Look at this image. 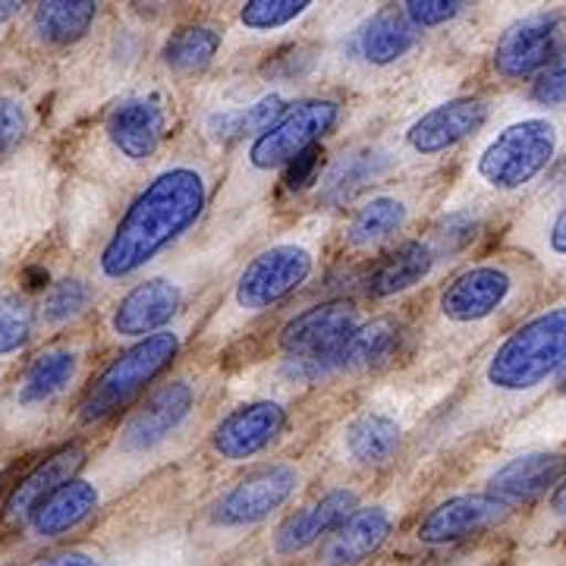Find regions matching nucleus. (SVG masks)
<instances>
[{"label": "nucleus", "instance_id": "f257e3e1", "mask_svg": "<svg viewBox=\"0 0 566 566\" xmlns=\"http://www.w3.org/2000/svg\"><path fill=\"white\" fill-rule=\"evenodd\" d=\"M566 371V300L535 308L479 359L465 397L434 428V444L450 447L504 422L538 400Z\"/></svg>", "mask_w": 566, "mask_h": 566}, {"label": "nucleus", "instance_id": "7ed1b4c3", "mask_svg": "<svg viewBox=\"0 0 566 566\" xmlns=\"http://www.w3.org/2000/svg\"><path fill=\"white\" fill-rule=\"evenodd\" d=\"M327 230V218H312L300 227V233L293 230L290 237L259 249L205 324V344H227L243 331V324L262 318L264 312L277 308L296 290H303L318 268Z\"/></svg>", "mask_w": 566, "mask_h": 566}, {"label": "nucleus", "instance_id": "72a5a7b5", "mask_svg": "<svg viewBox=\"0 0 566 566\" xmlns=\"http://www.w3.org/2000/svg\"><path fill=\"white\" fill-rule=\"evenodd\" d=\"M312 7L315 3H305V0H249L240 10V22L252 32H277L303 20Z\"/></svg>", "mask_w": 566, "mask_h": 566}, {"label": "nucleus", "instance_id": "ddd939ff", "mask_svg": "<svg viewBox=\"0 0 566 566\" xmlns=\"http://www.w3.org/2000/svg\"><path fill=\"white\" fill-rule=\"evenodd\" d=\"M491 120L488 98H453L424 111L422 117L406 126L403 148L412 158H434L457 148L460 142L472 139Z\"/></svg>", "mask_w": 566, "mask_h": 566}, {"label": "nucleus", "instance_id": "c756f323", "mask_svg": "<svg viewBox=\"0 0 566 566\" xmlns=\"http://www.w3.org/2000/svg\"><path fill=\"white\" fill-rule=\"evenodd\" d=\"M221 41V29L211 25V22L182 25V29H177V32L167 39V44H164V66H167L170 73H177V76L202 73L205 66H211V61L218 57Z\"/></svg>", "mask_w": 566, "mask_h": 566}, {"label": "nucleus", "instance_id": "9b49d317", "mask_svg": "<svg viewBox=\"0 0 566 566\" xmlns=\"http://www.w3.org/2000/svg\"><path fill=\"white\" fill-rule=\"evenodd\" d=\"M566 51V17L557 10L528 13L513 25H506L494 41L491 66L506 82L535 80Z\"/></svg>", "mask_w": 566, "mask_h": 566}, {"label": "nucleus", "instance_id": "473e14b6", "mask_svg": "<svg viewBox=\"0 0 566 566\" xmlns=\"http://www.w3.org/2000/svg\"><path fill=\"white\" fill-rule=\"evenodd\" d=\"M39 327V305H32L20 293L0 296V363L20 356L32 344Z\"/></svg>", "mask_w": 566, "mask_h": 566}, {"label": "nucleus", "instance_id": "f8f14e48", "mask_svg": "<svg viewBox=\"0 0 566 566\" xmlns=\"http://www.w3.org/2000/svg\"><path fill=\"white\" fill-rule=\"evenodd\" d=\"M186 296H189V277L180 274L145 277L117 300V305L111 308L107 327L117 340L139 344L158 331H167V324L180 315Z\"/></svg>", "mask_w": 566, "mask_h": 566}, {"label": "nucleus", "instance_id": "58836bf2", "mask_svg": "<svg viewBox=\"0 0 566 566\" xmlns=\"http://www.w3.org/2000/svg\"><path fill=\"white\" fill-rule=\"evenodd\" d=\"M545 520L551 526H566V479L551 491L545 504Z\"/></svg>", "mask_w": 566, "mask_h": 566}, {"label": "nucleus", "instance_id": "e433bc0d", "mask_svg": "<svg viewBox=\"0 0 566 566\" xmlns=\"http://www.w3.org/2000/svg\"><path fill=\"white\" fill-rule=\"evenodd\" d=\"M29 133V114L17 98H0V161L20 148Z\"/></svg>", "mask_w": 566, "mask_h": 566}, {"label": "nucleus", "instance_id": "b1692460", "mask_svg": "<svg viewBox=\"0 0 566 566\" xmlns=\"http://www.w3.org/2000/svg\"><path fill=\"white\" fill-rule=\"evenodd\" d=\"M406 327L397 315H378L371 322H363L356 327V334L340 346V353L334 356V378L349 375H371L378 368H385L397 359V353L403 349Z\"/></svg>", "mask_w": 566, "mask_h": 566}, {"label": "nucleus", "instance_id": "aec40b11", "mask_svg": "<svg viewBox=\"0 0 566 566\" xmlns=\"http://www.w3.org/2000/svg\"><path fill=\"white\" fill-rule=\"evenodd\" d=\"M397 526V506L365 504L337 528L318 554V566H356L375 557Z\"/></svg>", "mask_w": 566, "mask_h": 566}, {"label": "nucleus", "instance_id": "2eb2a0df", "mask_svg": "<svg viewBox=\"0 0 566 566\" xmlns=\"http://www.w3.org/2000/svg\"><path fill=\"white\" fill-rule=\"evenodd\" d=\"M510 513H513L510 506L494 501L485 491L457 494V497H447L424 513L416 526V542L428 547L457 545V542H465L472 535L497 528Z\"/></svg>", "mask_w": 566, "mask_h": 566}, {"label": "nucleus", "instance_id": "c85d7f7f", "mask_svg": "<svg viewBox=\"0 0 566 566\" xmlns=\"http://www.w3.org/2000/svg\"><path fill=\"white\" fill-rule=\"evenodd\" d=\"M98 20V3L92 0H51L39 3L32 13V32L51 48H66L85 39V32Z\"/></svg>", "mask_w": 566, "mask_h": 566}, {"label": "nucleus", "instance_id": "f704fd0d", "mask_svg": "<svg viewBox=\"0 0 566 566\" xmlns=\"http://www.w3.org/2000/svg\"><path fill=\"white\" fill-rule=\"evenodd\" d=\"M528 102L545 107L551 114H560L566 107V51L557 61L547 66L545 73H538L532 88H528Z\"/></svg>", "mask_w": 566, "mask_h": 566}, {"label": "nucleus", "instance_id": "0eeeda50", "mask_svg": "<svg viewBox=\"0 0 566 566\" xmlns=\"http://www.w3.org/2000/svg\"><path fill=\"white\" fill-rule=\"evenodd\" d=\"M186 344V327L170 324L167 331H158L145 337L129 349H123L114 363L104 368L102 375L85 390V400L80 406L82 424H102L104 419L117 416L120 409L136 403L142 394L158 381L170 363L180 356Z\"/></svg>", "mask_w": 566, "mask_h": 566}, {"label": "nucleus", "instance_id": "4be33fe9", "mask_svg": "<svg viewBox=\"0 0 566 566\" xmlns=\"http://www.w3.org/2000/svg\"><path fill=\"white\" fill-rule=\"evenodd\" d=\"M102 482L98 479H88V475H76L70 479L66 485H61L44 504L29 516V535L39 538V542H54L63 538L76 528L102 506Z\"/></svg>", "mask_w": 566, "mask_h": 566}, {"label": "nucleus", "instance_id": "9d476101", "mask_svg": "<svg viewBox=\"0 0 566 566\" xmlns=\"http://www.w3.org/2000/svg\"><path fill=\"white\" fill-rule=\"evenodd\" d=\"M363 324L359 305L353 300H324L308 305L277 331V349L286 359L327 363L334 378V356Z\"/></svg>", "mask_w": 566, "mask_h": 566}, {"label": "nucleus", "instance_id": "7c9ffc66", "mask_svg": "<svg viewBox=\"0 0 566 566\" xmlns=\"http://www.w3.org/2000/svg\"><path fill=\"white\" fill-rule=\"evenodd\" d=\"M92 303H95V283L85 277H61L44 290L39 303V322L48 327H63L82 318Z\"/></svg>", "mask_w": 566, "mask_h": 566}, {"label": "nucleus", "instance_id": "4c0bfd02", "mask_svg": "<svg viewBox=\"0 0 566 566\" xmlns=\"http://www.w3.org/2000/svg\"><path fill=\"white\" fill-rule=\"evenodd\" d=\"M318 170H322V145H312L308 151H303L296 161L286 167L283 180H286L290 189H303L305 182L318 177Z\"/></svg>", "mask_w": 566, "mask_h": 566}, {"label": "nucleus", "instance_id": "393cba45", "mask_svg": "<svg viewBox=\"0 0 566 566\" xmlns=\"http://www.w3.org/2000/svg\"><path fill=\"white\" fill-rule=\"evenodd\" d=\"M82 356L76 346H48L41 349L32 363L25 365V371L17 381L13 390V406L22 412H32L41 406L61 400L63 394L70 390V385L80 375Z\"/></svg>", "mask_w": 566, "mask_h": 566}, {"label": "nucleus", "instance_id": "6ab92c4d", "mask_svg": "<svg viewBox=\"0 0 566 566\" xmlns=\"http://www.w3.org/2000/svg\"><path fill=\"white\" fill-rule=\"evenodd\" d=\"M167 129V111L151 95H136L120 102L104 123V136L123 161L145 164L155 158Z\"/></svg>", "mask_w": 566, "mask_h": 566}, {"label": "nucleus", "instance_id": "dca6fc26", "mask_svg": "<svg viewBox=\"0 0 566 566\" xmlns=\"http://www.w3.org/2000/svg\"><path fill=\"white\" fill-rule=\"evenodd\" d=\"M359 491L356 488H331L322 497H315L303 510L290 513L271 535V554L274 557H296L318 542H327L346 520L359 510Z\"/></svg>", "mask_w": 566, "mask_h": 566}, {"label": "nucleus", "instance_id": "c9c22d12", "mask_svg": "<svg viewBox=\"0 0 566 566\" xmlns=\"http://www.w3.org/2000/svg\"><path fill=\"white\" fill-rule=\"evenodd\" d=\"M463 10L465 3H457V0H409V3H403V13L419 32L447 25L457 17H463Z\"/></svg>", "mask_w": 566, "mask_h": 566}, {"label": "nucleus", "instance_id": "ea45409f", "mask_svg": "<svg viewBox=\"0 0 566 566\" xmlns=\"http://www.w3.org/2000/svg\"><path fill=\"white\" fill-rule=\"evenodd\" d=\"M48 566H114L102 560V557H95V554H82V551H73V554H63L57 560H51Z\"/></svg>", "mask_w": 566, "mask_h": 566}, {"label": "nucleus", "instance_id": "a19ab883", "mask_svg": "<svg viewBox=\"0 0 566 566\" xmlns=\"http://www.w3.org/2000/svg\"><path fill=\"white\" fill-rule=\"evenodd\" d=\"M20 10L22 3H0V25H7L13 17H20Z\"/></svg>", "mask_w": 566, "mask_h": 566}, {"label": "nucleus", "instance_id": "f03ea898", "mask_svg": "<svg viewBox=\"0 0 566 566\" xmlns=\"http://www.w3.org/2000/svg\"><path fill=\"white\" fill-rule=\"evenodd\" d=\"M211 174L199 161H180L164 167L123 211L120 223L98 252V274L117 283L139 274L164 249L180 240L189 227L208 211Z\"/></svg>", "mask_w": 566, "mask_h": 566}, {"label": "nucleus", "instance_id": "2f4dec72", "mask_svg": "<svg viewBox=\"0 0 566 566\" xmlns=\"http://www.w3.org/2000/svg\"><path fill=\"white\" fill-rule=\"evenodd\" d=\"M547 268L566 271V202L551 208L538 218H528L523 227V240H516Z\"/></svg>", "mask_w": 566, "mask_h": 566}, {"label": "nucleus", "instance_id": "20e7f679", "mask_svg": "<svg viewBox=\"0 0 566 566\" xmlns=\"http://www.w3.org/2000/svg\"><path fill=\"white\" fill-rule=\"evenodd\" d=\"M566 151V117L523 114L491 133L469 161V186L485 199H520Z\"/></svg>", "mask_w": 566, "mask_h": 566}, {"label": "nucleus", "instance_id": "f3484780", "mask_svg": "<svg viewBox=\"0 0 566 566\" xmlns=\"http://www.w3.org/2000/svg\"><path fill=\"white\" fill-rule=\"evenodd\" d=\"M566 479V450H551V447H538V450H526L516 453L513 460L501 463L485 479V494L494 501H501L510 510L526 506L538 497H545L547 491L560 485Z\"/></svg>", "mask_w": 566, "mask_h": 566}, {"label": "nucleus", "instance_id": "6e6552de", "mask_svg": "<svg viewBox=\"0 0 566 566\" xmlns=\"http://www.w3.org/2000/svg\"><path fill=\"white\" fill-rule=\"evenodd\" d=\"M199 406H202L199 378L182 375V378L164 381L126 416L120 434H117V450L129 460L164 450L192 424Z\"/></svg>", "mask_w": 566, "mask_h": 566}, {"label": "nucleus", "instance_id": "4468645a", "mask_svg": "<svg viewBox=\"0 0 566 566\" xmlns=\"http://www.w3.org/2000/svg\"><path fill=\"white\" fill-rule=\"evenodd\" d=\"M286 428V406L277 400H252L227 412L211 431V453L221 463H245L264 453Z\"/></svg>", "mask_w": 566, "mask_h": 566}, {"label": "nucleus", "instance_id": "39448f33", "mask_svg": "<svg viewBox=\"0 0 566 566\" xmlns=\"http://www.w3.org/2000/svg\"><path fill=\"white\" fill-rule=\"evenodd\" d=\"M535 271L516 259L469 264L441 286L434 303V324L447 337H453L457 331H485L516 315L535 296Z\"/></svg>", "mask_w": 566, "mask_h": 566}, {"label": "nucleus", "instance_id": "bb28decb", "mask_svg": "<svg viewBox=\"0 0 566 566\" xmlns=\"http://www.w3.org/2000/svg\"><path fill=\"white\" fill-rule=\"evenodd\" d=\"M390 164H394V158L378 145L346 151L324 170V177L318 180V199L327 208H340V205L353 202L365 186H371V182L385 177Z\"/></svg>", "mask_w": 566, "mask_h": 566}, {"label": "nucleus", "instance_id": "a211bd4d", "mask_svg": "<svg viewBox=\"0 0 566 566\" xmlns=\"http://www.w3.org/2000/svg\"><path fill=\"white\" fill-rule=\"evenodd\" d=\"M441 255L434 252V245L428 243V237L419 240H406V243L394 245L381 262L371 264V271L365 274L363 293L375 303L385 300H397L412 293L416 286L431 281L441 268Z\"/></svg>", "mask_w": 566, "mask_h": 566}, {"label": "nucleus", "instance_id": "a878e982", "mask_svg": "<svg viewBox=\"0 0 566 566\" xmlns=\"http://www.w3.org/2000/svg\"><path fill=\"white\" fill-rule=\"evenodd\" d=\"M406 424L385 409H365L344 428V457L363 469H381L403 450Z\"/></svg>", "mask_w": 566, "mask_h": 566}, {"label": "nucleus", "instance_id": "423d86ee", "mask_svg": "<svg viewBox=\"0 0 566 566\" xmlns=\"http://www.w3.org/2000/svg\"><path fill=\"white\" fill-rule=\"evenodd\" d=\"M337 120H340V104L334 98H305V102L290 104L281 120H274L264 133L249 139L237 170L230 174L227 199L255 196L264 180L286 174V167L303 151H308L312 145H322Z\"/></svg>", "mask_w": 566, "mask_h": 566}, {"label": "nucleus", "instance_id": "1a4fd4ad", "mask_svg": "<svg viewBox=\"0 0 566 566\" xmlns=\"http://www.w3.org/2000/svg\"><path fill=\"white\" fill-rule=\"evenodd\" d=\"M305 475L296 463L262 465L227 488L214 504L208 506V526L214 532H243L262 526L277 510L296 497Z\"/></svg>", "mask_w": 566, "mask_h": 566}, {"label": "nucleus", "instance_id": "412c9836", "mask_svg": "<svg viewBox=\"0 0 566 566\" xmlns=\"http://www.w3.org/2000/svg\"><path fill=\"white\" fill-rule=\"evenodd\" d=\"M416 214V196L406 189L397 192H378L365 199L349 218H346L340 240L349 252H371L378 245L390 243L403 227H409Z\"/></svg>", "mask_w": 566, "mask_h": 566}, {"label": "nucleus", "instance_id": "cd10ccee", "mask_svg": "<svg viewBox=\"0 0 566 566\" xmlns=\"http://www.w3.org/2000/svg\"><path fill=\"white\" fill-rule=\"evenodd\" d=\"M416 44H419V29L409 22L403 7L400 10L397 7L378 10L359 32V54L375 70H385V66L403 61Z\"/></svg>", "mask_w": 566, "mask_h": 566}, {"label": "nucleus", "instance_id": "5701e85b", "mask_svg": "<svg viewBox=\"0 0 566 566\" xmlns=\"http://www.w3.org/2000/svg\"><path fill=\"white\" fill-rule=\"evenodd\" d=\"M85 453L80 444H66L54 450L48 460H41L29 475H22L17 485L10 488L7 501H3V520L7 523H29V516L39 510L54 491L66 485L70 479L80 475Z\"/></svg>", "mask_w": 566, "mask_h": 566}, {"label": "nucleus", "instance_id": "79ce46f5", "mask_svg": "<svg viewBox=\"0 0 566 566\" xmlns=\"http://www.w3.org/2000/svg\"><path fill=\"white\" fill-rule=\"evenodd\" d=\"M554 387H557V394H560V397L566 400V371L560 375V378H557V385H554Z\"/></svg>", "mask_w": 566, "mask_h": 566}]
</instances>
